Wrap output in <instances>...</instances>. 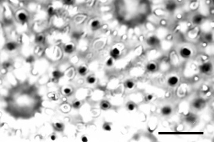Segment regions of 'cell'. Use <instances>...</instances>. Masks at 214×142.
<instances>
[{"label":"cell","mask_w":214,"mask_h":142,"mask_svg":"<svg viewBox=\"0 0 214 142\" xmlns=\"http://www.w3.org/2000/svg\"><path fill=\"white\" fill-rule=\"evenodd\" d=\"M52 76L55 78V79L58 80V79H59L60 77H61L62 73L60 72V71L56 70V71H54V72L52 73Z\"/></svg>","instance_id":"cell-16"},{"label":"cell","mask_w":214,"mask_h":142,"mask_svg":"<svg viewBox=\"0 0 214 142\" xmlns=\"http://www.w3.org/2000/svg\"><path fill=\"white\" fill-rule=\"evenodd\" d=\"M212 69V65L209 62L204 63L200 66V70L203 73H207L210 71Z\"/></svg>","instance_id":"cell-2"},{"label":"cell","mask_w":214,"mask_h":142,"mask_svg":"<svg viewBox=\"0 0 214 142\" xmlns=\"http://www.w3.org/2000/svg\"><path fill=\"white\" fill-rule=\"evenodd\" d=\"M44 39H45V38H44V36H41V35H40V36H38L36 37V42H37V43H42L44 41Z\"/></svg>","instance_id":"cell-18"},{"label":"cell","mask_w":214,"mask_h":142,"mask_svg":"<svg viewBox=\"0 0 214 142\" xmlns=\"http://www.w3.org/2000/svg\"><path fill=\"white\" fill-rule=\"evenodd\" d=\"M109 103L108 102H106V101H104L102 103V108H103V109H108V108H109Z\"/></svg>","instance_id":"cell-19"},{"label":"cell","mask_w":214,"mask_h":142,"mask_svg":"<svg viewBox=\"0 0 214 142\" xmlns=\"http://www.w3.org/2000/svg\"><path fill=\"white\" fill-rule=\"evenodd\" d=\"M120 54V50H118V49L116 48H114L112 51H111L110 55L111 56V57L113 58L117 59L119 57Z\"/></svg>","instance_id":"cell-7"},{"label":"cell","mask_w":214,"mask_h":142,"mask_svg":"<svg viewBox=\"0 0 214 142\" xmlns=\"http://www.w3.org/2000/svg\"><path fill=\"white\" fill-rule=\"evenodd\" d=\"M186 120L187 122H189V123H194L196 121V118L194 115H190L186 118Z\"/></svg>","instance_id":"cell-13"},{"label":"cell","mask_w":214,"mask_h":142,"mask_svg":"<svg viewBox=\"0 0 214 142\" xmlns=\"http://www.w3.org/2000/svg\"><path fill=\"white\" fill-rule=\"evenodd\" d=\"M55 138H56V137L54 135H53V136H51V139H52V140H55Z\"/></svg>","instance_id":"cell-36"},{"label":"cell","mask_w":214,"mask_h":142,"mask_svg":"<svg viewBox=\"0 0 214 142\" xmlns=\"http://www.w3.org/2000/svg\"><path fill=\"white\" fill-rule=\"evenodd\" d=\"M178 78L174 76L171 77L168 79V83L169 85L171 86H174L175 85H176L178 83Z\"/></svg>","instance_id":"cell-8"},{"label":"cell","mask_w":214,"mask_h":142,"mask_svg":"<svg viewBox=\"0 0 214 142\" xmlns=\"http://www.w3.org/2000/svg\"><path fill=\"white\" fill-rule=\"evenodd\" d=\"M80 37V34H79V33H74L73 34V38L74 39H79Z\"/></svg>","instance_id":"cell-28"},{"label":"cell","mask_w":214,"mask_h":142,"mask_svg":"<svg viewBox=\"0 0 214 142\" xmlns=\"http://www.w3.org/2000/svg\"><path fill=\"white\" fill-rule=\"evenodd\" d=\"M159 43H160V41H159L158 38L155 36H150L147 39V43L149 46H156V45L159 44Z\"/></svg>","instance_id":"cell-1"},{"label":"cell","mask_w":214,"mask_h":142,"mask_svg":"<svg viewBox=\"0 0 214 142\" xmlns=\"http://www.w3.org/2000/svg\"><path fill=\"white\" fill-rule=\"evenodd\" d=\"M82 141L84 142L88 141V139H87V138H86V137H83L82 138Z\"/></svg>","instance_id":"cell-35"},{"label":"cell","mask_w":214,"mask_h":142,"mask_svg":"<svg viewBox=\"0 0 214 142\" xmlns=\"http://www.w3.org/2000/svg\"><path fill=\"white\" fill-rule=\"evenodd\" d=\"M33 60H34V59H33L32 57H29V59H28V61H29V62H33Z\"/></svg>","instance_id":"cell-33"},{"label":"cell","mask_w":214,"mask_h":142,"mask_svg":"<svg viewBox=\"0 0 214 142\" xmlns=\"http://www.w3.org/2000/svg\"><path fill=\"white\" fill-rule=\"evenodd\" d=\"M48 14L49 15H52L53 14H54V8L52 7H49L48 8Z\"/></svg>","instance_id":"cell-23"},{"label":"cell","mask_w":214,"mask_h":142,"mask_svg":"<svg viewBox=\"0 0 214 142\" xmlns=\"http://www.w3.org/2000/svg\"><path fill=\"white\" fill-rule=\"evenodd\" d=\"M203 103H204V101L202 99H199L194 102L193 105L194 108H197V109H200L202 106Z\"/></svg>","instance_id":"cell-6"},{"label":"cell","mask_w":214,"mask_h":142,"mask_svg":"<svg viewBox=\"0 0 214 142\" xmlns=\"http://www.w3.org/2000/svg\"><path fill=\"white\" fill-rule=\"evenodd\" d=\"M172 112V109L169 106H164L162 108L161 113L164 115H168Z\"/></svg>","instance_id":"cell-9"},{"label":"cell","mask_w":214,"mask_h":142,"mask_svg":"<svg viewBox=\"0 0 214 142\" xmlns=\"http://www.w3.org/2000/svg\"><path fill=\"white\" fill-rule=\"evenodd\" d=\"M18 19L21 22L24 23L27 21V17L25 13H19L18 15Z\"/></svg>","instance_id":"cell-11"},{"label":"cell","mask_w":214,"mask_h":142,"mask_svg":"<svg viewBox=\"0 0 214 142\" xmlns=\"http://www.w3.org/2000/svg\"><path fill=\"white\" fill-rule=\"evenodd\" d=\"M112 64H113L112 58H109L107 60V65L108 67H111V66H112Z\"/></svg>","instance_id":"cell-24"},{"label":"cell","mask_w":214,"mask_h":142,"mask_svg":"<svg viewBox=\"0 0 214 142\" xmlns=\"http://www.w3.org/2000/svg\"><path fill=\"white\" fill-rule=\"evenodd\" d=\"M80 106V102L79 101H76L73 103V107L75 108H78Z\"/></svg>","instance_id":"cell-30"},{"label":"cell","mask_w":214,"mask_h":142,"mask_svg":"<svg viewBox=\"0 0 214 142\" xmlns=\"http://www.w3.org/2000/svg\"><path fill=\"white\" fill-rule=\"evenodd\" d=\"M55 128L58 130H63V125L62 124L57 122V123L55 124Z\"/></svg>","instance_id":"cell-22"},{"label":"cell","mask_w":214,"mask_h":142,"mask_svg":"<svg viewBox=\"0 0 214 142\" xmlns=\"http://www.w3.org/2000/svg\"><path fill=\"white\" fill-rule=\"evenodd\" d=\"M165 8L167 11L169 12H173L176 9L177 5L175 4L174 2H168L166 4Z\"/></svg>","instance_id":"cell-4"},{"label":"cell","mask_w":214,"mask_h":142,"mask_svg":"<svg viewBox=\"0 0 214 142\" xmlns=\"http://www.w3.org/2000/svg\"><path fill=\"white\" fill-rule=\"evenodd\" d=\"M152 98H153L152 95H148V97H147V99H148V101H151V100L152 99Z\"/></svg>","instance_id":"cell-34"},{"label":"cell","mask_w":214,"mask_h":142,"mask_svg":"<svg viewBox=\"0 0 214 142\" xmlns=\"http://www.w3.org/2000/svg\"><path fill=\"white\" fill-rule=\"evenodd\" d=\"M202 20H203V18L201 15H196L193 17V22L194 24H199L200 23H201Z\"/></svg>","instance_id":"cell-10"},{"label":"cell","mask_w":214,"mask_h":142,"mask_svg":"<svg viewBox=\"0 0 214 142\" xmlns=\"http://www.w3.org/2000/svg\"><path fill=\"white\" fill-rule=\"evenodd\" d=\"M64 3L66 5H72L73 3V0H64Z\"/></svg>","instance_id":"cell-27"},{"label":"cell","mask_w":214,"mask_h":142,"mask_svg":"<svg viewBox=\"0 0 214 142\" xmlns=\"http://www.w3.org/2000/svg\"><path fill=\"white\" fill-rule=\"evenodd\" d=\"M10 66H11V64H10V62H7V61H6V62L3 63V67H4V68H9Z\"/></svg>","instance_id":"cell-26"},{"label":"cell","mask_w":214,"mask_h":142,"mask_svg":"<svg viewBox=\"0 0 214 142\" xmlns=\"http://www.w3.org/2000/svg\"><path fill=\"white\" fill-rule=\"evenodd\" d=\"M205 39H206L207 41H209V42H210L212 41V36L211 34H207L206 35V36H205Z\"/></svg>","instance_id":"cell-25"},{"label":"cell","mask_w":214,"mask_h":142,"mask_svg":"<svg viewBox=\"0 0 214 142\" xmlns=\"http://www.w3.org/2000/svg\"><path fill=\"white\" fill-rule=\"evenodd\" d=\"M100 26V22L98 20H93L91 23V27L93 29H96Z\"/></svg>","instance_id":"cell-15"},{"label":"cell","mask_w":214,"mask_h":142,"mask_svg":"<svg viewBox=\"0 0 214 142\" xmlns=\"http://www.w3.org/2000/svg\"><path fill=\"white\" fill-rule=\"evenodd\" d=\"M104 130H105L106 131H110L111 130V128L110 127V125H109V124H105V125H104Z\"/></svg>","instance_id":"cell-29"},{"label":"cell","mask_w":214,"mask_h":142,"mask_svg":"<svg viewBox=\"0 0 214 142\" xmlns=\"http://www.w3.org/2000/svg\"><path fill=\"white\" fill-rule=\"evenodd\" d=\"M180 55L183 58H189L190 57L191 54H192V51H191L190 50H189V48H183L181 49V50L180 51Z\"/></svg>","instance_id":"cell-3"},{"label":"cell","mask_w":214,"mask_h":142,"mask_svg":"<svg viewBox=\"0 0 214 142\" xmlns=\"http://www.w3.org/2000/svg\"><path fill=\"white\" fill-rule=\"evenodd\" d=\"M72 92V90L69 88H66L64 89V93L66 94H70Z\"/></svg>","instance_id":"cell-32"},{"label":"cell","mask_w":214,"mask_h":142,"mask_svg":"<svg viewBox=\"0 0 214 142\" xmlns=\"http://www.w3.org/2000/svg\"><path fill=\"white\" fill-rule=\"evenodd\" d=\"M156 68V66L153 63H150L147 66V70L148 71H151V72H152V71H155Z\"/></svg>","instance_id":"cell-14"},{"label":"cell","mask_w":214,"mask_h":142,"mask_svg":"<svg viewBox=\"0 0 214 142\" xmlns=\"http://www.w3.org/2000/svg\"><path fill=\"white\" fill-rule=\"evenodd\" d=\"M128 109L130 111H133L134 109V105L133 103H129L128 105Z\"/></svg>","instance_id":"cell-31"},{"label":"cell","mask_w":214,"mask_h":142,"mask_svg":"<svg viewBox=\"0 0 214 142\" xmlns=\"http://www.w3.org/2000/svg\"><path fill=\"white\" fill-rule=\"evenodd\" d=\"M126 86H127V88L132 89L134 86V83L131 81H127L126 83Z\"/></svg>","instance_id":"cell-21"},{"label":"cell","mask_w":214,"mask_h":142,"mask_svg":"<svg viewBox=\"0 0 214 142\" xmlns=\"http://www.w3.org/2000/svg\"><path fill=\"white\" fill-rule=\"evenodd\" d=\"M73 50H74V46H73V45L72 44L67 45L66 46H65V48H64L65 52H66V53H68V54L72 53V52L73 51Z\"/></svg>","instance_id":"cell-12"},{"label":"cell","mask_w":214,"mask_h":142,"mask_svg":"<svg viewBox=\"0 0 214 142\" xmlns=\"http://www.w3.org/2000/svg\"><path fill=\"white\" fill-rule=\"evenodd\" d=\"M6 48L8 51H13L17 48V45L15 42H8L6 45Z\"/></svg>","instance_id":"cell-5"},{"label":"cell","mask_w":214,"mask_h":142,"mask_svg":"<svg viewBox=\"0 0 214 142\" xmlns=\"http://www.w3.org/2000/svg\"><path fill=\"white\" fill-rule=\"evenodd\" d=\"M88 82L90 84H93L94 83L95 81H96V79H95V78L94 77H92V76H89V77L88 78Z\"/></svg>","instance_id":"cell-20"},{"label":"cell","mask_w":214,"mask_h":142,"mask_svg":"<svg viewBox=\"0 0 214 142\" xmlns=\"http://www.w3.org/2000/svg\"><path fill=\"white\" fill-rule=\"evenodd\" d=\"M86 72H87V69L85 67H80V68H79V74L82 76H84V75L86 74Z\"/></svg>","instance_id":"cell-17"}]
</instances>
